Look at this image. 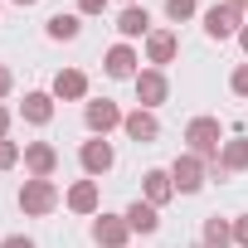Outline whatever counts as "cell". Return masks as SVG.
I'll list each match as a JSON object with an SVG mask.
<instances>
[{
  "label": "cell",
  "instance_id": "obj_1",
  "mask_svg": "<svg viewBox=\"0 0 248 248\" xmlns=\"http://www.w3.org/2000/svg\"><path fill=\"white\" fill-rule=\"evenodd\" d=\"M185 141H190V156H200V161L214 170V166H219V146H224V127H219V117H190Z\"/></svg>",
  "mask_w": 248,
  "mask_h": 248
},
{
  "label": "cell",
  "instance_id": "obj_2",
  "mask_svg": "<svg viewBox=\"0 0 248 248\" xmlns=\"http://www.w3.org/2000/svg\"><path fill=\"white\" fill-rule=\"evenodd\" d=\"M15 200H20V209H25L30 219H44V214H54V209H59V185H54V180H34V175H30V180L20 185V195H15Z\"/></svg>",
  "mask_w": 248,
  "mask_h": 248
},
{
  "label": "cell",
  "instance_id": "obj_3",
  "mask_svg": "<svg viewBox=\"0 0 248 248\" xmlns=\"http://www.w3.org/2000/svg\"><path fill=\"white\" fill-rule=\"evenodd\" d=\"M132 88H137V102L151 107V112L170 97V78H166V68H141V73L132 78Z\"/></svg>",
  "mask_w": 248,
  "mask_h": 248
},
{
  "label": "cell",
  "instance_id": "obj_4",
  "mask_svg": "<svg viewBox=\"0 0 248 248\" xmlns=\"http://www.w3.org/2000/svg\"><path fill=\"white\" fill-rule=\"evenodd\" d=\"M78 161H83V175H88V180H97V175H107V170L117 166V151H112V141H107V137H93V141H83V146H78Z\"/></svg>",
  "mask_w": 248,
  "mask_h": 248
},
{
  "label": "cell",
  "instance_id": "obj_5",
  "mask_svg": "<svg viewBox=\"0 0 248 248\" xmlns=\"http://www.w3.org/2000/svg\"><path fill=\"white\" fill-rule=\"evenodd\" d=\"M83 122H88V132H93V137H107L112 127H122V122H127V112H122L112 97H93V102L83 107Z\"/></svg>",
  "mask_w": 248,
  "mask_h": 248
},
{
  "label": "cell",
  "instance_id": "obj_6",
  "mask_svg": "<svg viewBox=\"0 0 248 248\" xmlns=\"http://www.w3.org/2000/svg\"><path fill=\"white\" fill-rule=\"evenodd\" d=\"M204 175H209V166L200 161V156H175V166H170V180H175V195H195V190H204Z\"/></svg>",
  "mask_w": 248,
  "mask_h": 248
},
{
  "label": "cell",
  "instance_id": "obj_7",
  "mask_svg": "<svg viewBox=\"0 0 248 248\" xmlns=\"http://www.w3.org/2000/svg\"><path fill=\"white\" fill-rule=\"evenodd\" d=\"M127 238H132L127 214H97L93 219V243L97 248H127Z\"/></svg>",
  "mask_w": 248,
  "mask_h": 248
},
{
  "label": "cell",
  "instance_id": "obj_8",
  "mask_svg": "<svg viewBox=\"0 0 248 248\" xmlns=\"http://www.w3.org/2000/svg\"><path fill=\"white\" fill-rule=\"evenodd\" d=\"M238 30H243V10L224 5V0L204 10V34H209V39H229V34H238Z\"/></svg>",
  "mask_w": 248,
  "mask_h": 248
},
{
  "label": "cell",
  "instance_id": "obj_9",
  "mask_svg": "<svg viewBox=\"0 0 248 248\" xmlns=\"http://www.w3.org/2000/svg\"><path fill=\"white\" fill-rule=\"evenodd\" d=\"M122 132H127L137 146H151L156 137H161V117L151 112V107H137V112H127V122H122Z\"/></svg>",
  "mask_w": 248,
  "mask_h": 248
},
{
  "label": "cell",
  "instance_id": "obj_10",
  "mask_svg": "<svg viewBox=\"0 0 248 248\" xmlns=\"http://www.w3.org/2000/svg\"><path fill=\"white\" fill-rule=\"evenodd\" d=\"M25 170H30L34 180H54V170H59V151H54L49 141H30V146H25Z\"/></svg>",
  "mask_w": 248,
  "mask_h": 248
},
{
  "label": "cell",
  "instance_id": "obj_11",
  "mask_svg": "<svg viewBox=\"0 0 248 248\" xmlns=\"http://www.w3.org/2000/svg\"><path fill=\"white\" fill-rule=\"evenodd\" d=\"M175 54H180V39H175L170 30H151V34H146V63H151V68L175 63Z\"/></svg>",
  "mask_w": 248,
  "mask_h": 248
},
{
  "label": "cell",
  "instance_id": "obj_12",
  "mask_svg": "<svg viewBox=\"0 0 248 248\" xmlns=\"http://www.w3.org/2000/svg\"><path fill=\"white\" fill-rule=\"evenodd\" d=\"M49 93H54L59 102H83V97H88V73H83V68H59Z\"/></svg>",
  "mask_w": 248,
  "mask_h": 248
},
{
  "label": "cell",
  "instance_id": "obj_13",
  "mask_svg": "<svg viewBox=\"0 0 248 248\" xmlns=\"http://www.w3.org/2000/svg\"><path fill=\"white\" fill-rule=\"evenodd\" d=\"M238 170H248V137H229L219 146V166L209 175H238Z\"/></svg>",
  "mask_w": 248,
  "mask_h": 248
},
{
  "label": "cell",
  "instance_id": "obj_14",
  "mask_svg": "<svg viewBox=\"0 0 248 248\" xmlns=\"http://www.w3.org/2000/svg\"><path fill=\"white\" fill-rule=\"evenodd\" d=\"M137 63H141V59H137V49H132V44H112V49L102 54L107 78H137V73H141Z\"/></svg>",
  "mask_w": 248,
  "mask_h": 248
},
{
  "label": "cell",
  "instance_id": "obj_15",
  "mask_svg": "<svg viewBox=\"0 0 248 248\" xmlns=\"http://www.w3.org/2000/svg\"><path fill=\"white\" fill-rule=\"evenodd\" d=\"M63 204H68L73 214H97V204H102L97 180H73V185H68V195H63Z\"/></svg>",
  "mask_w": 248,
  "mask_h": 248
},
{
  "label": "cell",
  "instance_id": "obj_16",
  "mask_svg": "<svg viewBox=\"0 0 248 248\" xmlns=\"http://www.w3.org/2000/svg\"><path fill=\"white\" fill-rule=\"evenodd\" d=\"M170 195H175L170 170H146V175H141V200H146V204H156V209H161Z\"/></svg>",
  "mask_w": 248,
  "mask_h": 248
},
{
  "label": "cell",
  "instance_id": "obj_17",
  "mask_svg": "<svg viewBox=\"0 0 248 248\" xmlns=\"http://www.w3.org/2000/svg\"><path fill=\"white\" fill-rule=\"evenodd\" d=\"M117 34H122V44H127V39H146L151 34V15L141 5H127V10L117 15Z\"/></svg>",
  "mask_w": 248,
  "mask_h": 248
},
{
  "label": "cell",
  "instance_id": "obj_18",
  "mask_svg": "<svg viewBox=\"0 0 248 248\" xmlns=\"http://www.w3.org/2000/svg\"><path fill=\"white\" fill-rule=\"evenodd\" d=\"M20 117L30 122V127H49V122H54V93H25Z\"/></svg>",
  "mask_w": 248,
  "mask_h": 248
},
{
  "label": "cell",
  "instance_id": "obj_19",
  "mask_svg": "<svg viewBox=\"0 0 248 248\" xmlns=\"http://www.w3.org/2000/svg\"><path fill=\"white\" fill-rule=\"evenodd\" d=\"M127 224H132V233H156L161 229V209L137 200V204H127Z\"/></svg>",
  "mask_w": 248,
  "mask_h": 248
},
{
  "label": "cell",
  "instance_id": "obj_20",
  "mask_svg": "<svg viewBox=\"0 0 248 248\" xmlns=\"http://www.w3.org/2000/svg\"><path fill=\"white\" fill-rule=\"evenodd\" d=\"M78 30H83V15H63V10H59V15L44 20V34H49V39H78Z\"/></svg>",
  "mask_w": 248,
  "mask_h": 248
},
{
  "label": "cell",
  "instance_id": "obj_21",
  "mask_svg": "<svg viewBox=\"0 0 248 248\" xmlns=\"http://www.w3.org/2000/svg\"><path fill=\"white\" fill-rule=\"evenodd\" d=\"M204 248H233V224L229 219H204Z\"/></svg>",
  "mask_w": 248,
  "mask_h": 248
},
{
  "label": "cell",
  "instance_id": "obj_22",
  "mask_svg": "<svg viewBox=\"0 0 248 248\" xmlns=\"http://www.w3.org/2000/svg\"><path fill=\"white\" fill-rule=\"evenodd\" d=\"M195 0H166V20H175V25H185V20H195Z\"/></svg>",
  "mask_w": 248,
  "mask_h": 248
},
{
  "label": "cell",
  "instance_id": "obj_23",
  "mask_svg": "<svg viewBox=\"0 0 248 248\" xmlns=\"http://www.w3.org/2000/svg\"><path fill=\"white\" fill-rule=\"evenodd\" d=\"M20 156H25V151H20V146H15L10 137H0V170H10V166H20Z\"/></svg>",
  "mask_w": 248,
  "mask_h": 248
},
{
  "label": "cell",
  "instance_id": "obj_24",
  "mask_svg": "<svg viewBox=\"0 0 248 248\" xmlns=\"http://www.w3.org/2000/svg\"><path fill=\"white\" fill-rule=\"evenodd\" d=\"M229 88H233L238 97H248V63H238V68H233V78H229Z\"/></svg>",
  "mask_w": 248,
  "mask_h": 248
},
{
  "label": "cell",
  "instance_id": "obj_25",
  "mask_svg": "<svg viewBox=\"0 0 248 248\" xmlns=\"http://www.w3.org/2000/svg\"><path fill=\"white\" fill-rule=\"evenodd\" d=\"M233 243H238V248H248V214H238V219H233Z\"/></svg>",
  "mask_w": 248,
  "mask_h": 248
},
{
  "label": "cell",
  "instance_id": "obj_26",
  "mask_svg": "<svg viewBox=\"0 0 248 248\" xmlns=\"http://www.w3.org/2000/svg\"><path fill=\"white\" fill-rule=\"evenodd\" d=\"M10 88H15V73H10L5 63H0V102H5V97H10Z\"/></svg>",
  "mask_w": 248,
  "mask_h": 248
},
{
  "label": "cell",
  "instance_id": "obj_27",
  "mask_svg": "<svg viewBox=\"0 0 248 248\" xmlns=\"http://www.w3.org/2000/svg\"><path fill=\"white\" fill-rule=\"evenodd\" d=\"M107 0H78V15H102Z\"/></svg>",
  "mask_w": 248,
  "mask_h": 248
},
{
  "label": "cell",
  "instance_id": "obj_28",
  "mask_svg": "<svg viewBox=\"0 0 248 248\" xmlns=\"http://www.w3.org/2000/svg\"><path fill=\"white\" fill-rule=\"evenodd\" d=\"M0 248H34V238H25V233H10V238L0 243Z\"/></svg>",
  "mask_w": 248,
  "mask_h": 248
},
{
  "label": "cell",
  "instance_id": "obj_29",
  "mask_svg": "<svg viewBox=\"0 0 248 248\" xmlns=\"http://www.w3.org/2000/svg\"><path fill=\"white\" fill-rule=\"evenodd\" d=\"M0 137H10V107L0 102Z\"/></svg>",
  "mask_w": 248,
  "mask_h": 248
},
{
  "label": "cell",
  "instance_id": "obj_30",
  "mask_svg": "<svg viewBox=\"0 0 248 248\" xmlns=\"http://www.w3.org/2000/svg\"><path fill=\"white\" fill-rule=\"evenodd\" d=\"M238 44H243V54H248V25H243V30H238Z\"/></svg>",
  "mask_w": 248,
  "mask_h": 248
},
{
  "label": "cell",
  "instance_id": "obj_31",
  "mask_svg": "<svg viewBox=\"0 0 248 248\" xmlns=\"http://www.w3.org/2000/svg\"><path fill=\"white\" fill-rule=\"evenodd\" d=\"M224 5H233V10H248V0H224Z\"/></svg>",
  "mask_w": 248,
  "mask_h": 248
},
{
  "label": "cell",
  "instance_id": "obj_32",
  "mask_svg": "<svg viewBox=\"0 0 248 248\" xmlns=\"http://www.w3.org/2000/svg\"><path fill=\"white\" fill-rule=\"evenodd\" d=\"M15 5H39V0H15Z\"/></svg>",
  "mask_w": 248,
  "mask_h": 248
},
{
  "label": "cell",
  "instance_id": "obj_33",
  "mask_svg": "<svg viewBox=\"0 0 248 248\" xmlns=\"http://www.w3.org/2000/svg\"><path fill=\"white\" fill-rule=\"evenodd\" d=\"M127 5H137V0H127Z\"/></svg>",
  "mask_w": 248,
  "mask_h": 248
},
{
  "label": "cell",
  "instance_id": "obj_34",
  "mask_svg": "<svg viewBox=\"0 0 248 248\" xmlns=\"http://www.w3.org/2000/svg\"><path fill=\"white\" fill-rule=\"evenodd\" d=\"M195 248H204V243H195Z\"/></svg>",
  "mask_w": 248,
  "mask_h": 248
}]
</instances>
